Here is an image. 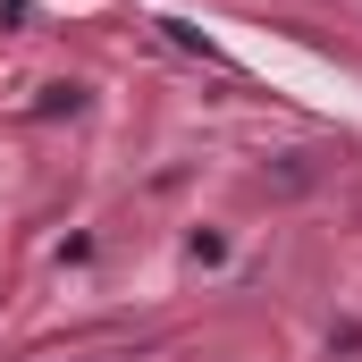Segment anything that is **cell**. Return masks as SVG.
<instances>
[{"mask_svg": "<svg viewBox=\"0 0 362 362\" xmlns=\"http://www.w3.org/2000/svg\"><path fill=\"white\" fill-rule=\"evenodd\" d=\"M34 110H85V85H42V101Z\"/></svg>", "mask_w": 362, "mask_h": 362, "instance_id": "obj_1", "label": "cell"}]
</instances>
